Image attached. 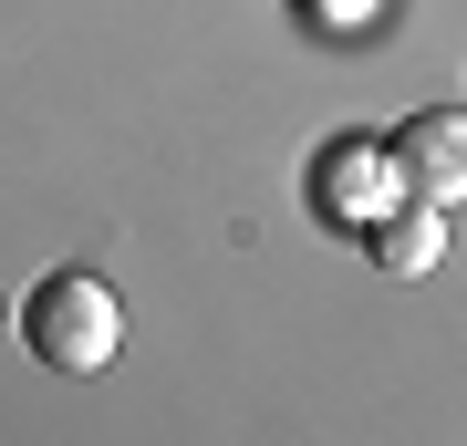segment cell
<instances>
[{
    "label": "cell",
    "instance_id": "1",
    "mask_svg": "<svg viewBox=\"0 0 467 446\" xmlns=\"http://www.w3.org/2000/svg\"><path fill=\"white\" fill-rule=\"evenodd\" d=\"M21 343H32L52 374H104V364H115V343H125L115 281H94V270H52V281L21 301Z\"/></svg>",
    "mask_w": 467,
    "mask_h": 446
},
{
    "label": "cell",
    "instance_id": "2",
    "mask_svg": "<svg viewBox=\"0 0 467 446\" xmlns=\"http://www.w3.org/2000/svg\"><path fill=\"white\" fill-rule=\"evenodd\" d=\"M395 166H405V198L467 208V104H426V115L395 125Z\"/></svg>",
    "mask_w": 467,
    "mask_h": 446
},
{
    "label": "cell",
    "instance_id": "3",
    "mask_svg": "<svg viewBox=\"0 0 467 446\" xmlns=\"http://www.w3.org/2000/svg\"><path fill=\"white\" fill-rule=\"evenodd\" d=\"M364 260H374V270H395V281L436 270V260H447V208H436V198H395V208L364 229Z\"/></svg>",
    "mask_w": 467,
    "mask_h": 446
},
{
    "label": "cell",
    "instance_id": "4",
    "mask_svg": "<svg viewBox=\"0 0 467 446\" xmlns=\"http://www.w3.org/2000/svg\"><path fill=\"white\" fill-rule=\"evenodd\" d=\"M395 187H405L395 146H343L333 166H322V198H333V218H343V229H374V218L395 208Z\"/></svg>",
    "mask_w": 467,
    "mask_h": 446
}]
</instances>
